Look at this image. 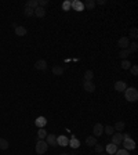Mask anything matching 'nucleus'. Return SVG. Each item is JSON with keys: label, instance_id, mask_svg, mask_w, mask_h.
<instances>
[{"label": "nucleus", "instance_id": "1", "mask_svg": "<svg viewBox=\"0 0 138 155\" xmlns=\"http://www.w3.org/2000/svg\"><path fill=\"white\" fill-rule=\"evenodd\" d=\"M124 97L127 101H130V103H135L138 100V92L135 87H127L126 90H124Z\"/></svg>", "mask_w": 138, "mask_h": 155}, {"label": "nucleus", "instance_id": "2", "mask_svg": "<svg viewBox=\"0 0 138 155\" xmlns=\"http://www.w3.org/2000/svg\"><path fill=\"white\" fill-rule=\"evenodd\" d=\"M47 150H48V145L44 140H39L37 143H36V152H37L39 155H43Z\"/></svg>", "mask_w": 138, "mask_h": 155}, {"label": "nucleus", "instance_id": "3", "mask_svg": "<svg viewBox=\"0 0 138 155\" xmlns=\"http://www.w3.org/2000/svg\"><path fill=\"white\" fill-rule=\"evenodd\" d=\"M122 144L124 145V150H127V151L135 148V141L133 140V139H130V137H129V139H124V140L122 141Z\"/></svg>", "mask_w": 138, "mask_h": 155}, {"label": "nucleus", "instance_id": "4", "mask_svg": "<svg viewBox=\"0 0 138 155\" xmlns=\"http://www.w3.org/2000/svg\"><path fill=\"white\" fill-rule=\"evenodd\" d=\"M117 44H119V47H120L122 50L129 49V44H130V39H129L127 36H123V37H120V39H119Z\"/></svg>", "mask_w": 138, "mask_h": 155}, {"label": "nucleus", "instance_id": "5", "mask_svg": "<svg viewBox=\"0 0 138 155\" xmlns=\"http://www.w3.org/2000/svg\"><path fill=\"white\" fill-rule=\"evenodd\" d=\"M93 133H94V137H99V136L103 133L102 123H95V125H94V127H93Z\"/></svg>", "mask_w": 138, "mask_h": 155}, {"label": "nucleus", "instance_id": "6", "mask_svg": "<svg viewBox=\"0 0 138 155\" xmlns=\"http://www.w3.org/2000/svg\"><path fill=\"white\" fill-rule=\"evenodd\" d=\"M34 68L37 71H46L47 69V61L46 60H37L34 63Z\"/></svg>", "mask_w": 138, "mask_h": 155}, {"label": "nucleus", "instance_id": "7", "mask_svg": "<svg viewBox=\"0 0 138 155\" xmlns=\"http://www.w3.org/2000/svg\"><path fill=\"white\" fill-rule=\"evenodd\" d=\"M122 141H123V134L120 133V132L112 134V144L119 145V144H122Z\"/></svg>", "mask_w": 138, "mask_h": 155}, {"label": "nucleus", "instance_id": "8", "mask_svg": "<svg viewBox=\"0 0 138 155\" xmlns=\"http://www.w3.org/2000/svg\"><path fill=\"white\" fill-rule=\"evenodd\" d=\"M70 8H73L75 11H83L84 10V6H83V1L80 0H75L70 3Z\"/></svg>", "mask_w": 138, "mask_h": 155}, {"label": "nucleus", "instance_id": "9", "mask_svg": "<svg viewBox=\"0 0 138 155\" xmlns=\"http://www.w3.org/2000/svg\"><path fill=\"white\" fill-rule=\"evenodd\" d=\"M44 141L47 143V145L57 147V136H54V134H47V137L44 139Z\"/></svg>", "mask_w": 138, "mask_h": 155}, {"label": "nucleus", "instance_id": "10", "mask_svg": "<svg viewBox=\"0 0 138 155\" xmlns=\"http://www.w3.org/2000/svg\"><path fill=\"white\" fill-rule=\"evenodd\" d=\"M84 90L89 93H93L95 90V83L93 80H84Z\"/></svg>", "mask_w": 138, "mask_h": 155}, {"label": "nucleus", "instance_id": "11", "mask_svg": "<svg viewBox=\"0 0 138 155\" xmlns=\"http://www.w3.org/2000/svg\"><path fill=\"white\" fill-rule=\"evenodd\" d=\"M34 123H36V126L39 127V129H44V126L47 125V119L44 116H37L36 120H34Z\"/></svg>", "mask_w": 138, "mask_h": 155}, {"label": "nucleus", "instance_id": "12", "mask_svg": "<svg viewBox=\"0 0 138 155\" xmlns=\"http://www.w3.org/2000/svg\"><path fill=\"white\" fill-rule=\"evenodd\" d=\"M69 144L68 137L65 136H57V145H61V147H66Z\"/></svg>", "mask_w": 138, "mask_h": 155}, {"label": "nucleus", "instance_id": "13", "mask_svg": "<svg viewBox=\"0 0 138 155\" xmlns=\"http://www.w3.org/2000/svg\"><path fill=\"white\" fill-rule=\"evenodd\" d=\"M126 89H127V85L124 83L123 80H119V82L115 83V90H116V92H124Z\"/></svg>", "mask_w": 138, "mask_h": 155}, {"label": "nucleus", "instance_id": "14", "mask_svg": "<svg viewBox=\"0 0 138 155\" xmlns=\"http://www.w3.org/2000/svg\"><path fill=\"white\" fill-rule=\"evenodd\" d=\"M83 6H84V8L86 10H94L95 8V0H86L84 3H83Z\"/></svg>", "mask_w": 138, "mask_h": 155}, {"label": "nucleus", "instance_id": "15", "mask_svg": "<svg viewBox=\"0 0 138 155\" xmlns=\"http://www.w3.org/2000/svg\"><path fill=\"white\" fill-rule=\"evenodd\" d=\"M64 72H65V68H64V67H60V65H55V67H53V73H54V75H57V76L64 75Z\"/></svg>", "mask_w": 138, "mask_h": 155}, {"label": "nucleus", "instance_id": "16", "mask_svg": "<svg viewBox=\"0 0 138 155\" xmlns=\"http://www.w3.org/2000/svg\"><path fill=\"white\" fill-rule=\"evenodd\" d=\"M105 150H106V152H108V154L113 155L117 151V145H116V144H112V143H110V144H108V145L105 147Z\"/></svg>", "mask_w": 138, "mask_h": 155}, {"label": "nucleus", "instance_id": "17", "mask_svg": "<svg viewBox=\"0 0 138 155\" xmlns=\"http://www.w3.org/2000/svg\"><path fill=\"white\" fill-rule=\"evenodd\" d=\"M33 14L36 15V17H39V18H43V17L46 15V10L41 8V7H36L33 10Z\"/></svg>", "mask_w": 138, "mask_h": 155}, {"label": "nucleus", "instance_id": "18", "mask_svg": "<svg viewBox=\"0 0 138 155\" xmlns=\"http://www.w3.org/2000/svg\"><path fill=\"white\" fill-rule=\"evenodd\" d=\"M68 145H70L72 148H79V147H80V141L77 140L75 136H72V139L69 140V144H68Z\"/></svg>", "mask_w": 138, "mask_h": 155}, {"label": "nucleus", "instance_id": "19", "mask_svg": "<svg viewBox=\"0 0 138 155\" xmlns=\"http://www.w3.org/2000/svg\"><path fill=\"white\" fill-rule=\"evenodd\" d=\"M26 32V28H24V27H15V35L17 36H25Z\"/></svg>", "mask_w": 138, "mask_h": 155}, {"label": "nucleus", "instance_id": "20", "mask_svg": "<svg viewBox=\"0 0 138 155\" xmlns=\"http://www.w3.org/2000/svg\"><path fill=\"white\" fill-rule=\"evenodd\" d=\"M86 144L89 145V147H94L97 144V139L94 137V136H89L87 139H86Z\"/></svg>", "mask_w": 138, "mask_h": 155}, {"label": "nucleus", "instance_id": "21", "mask_svg": "<svg viewBox=\"0 0 138 155\" xmlns=\"http://www.w3.org/2000/svg\"><path fill=\"white\" fill-rule=\"evenodd\" d=\"M25 7H29V8H32V10H34L36 7H39V3H37V0H28Z\"/></svg>", "mask_w": 138, "mask_h": 155}, {"label": "nucleus", "instance_id": "22", "mask_svg": "<svg viewBox=\"0 0 138 155\" xmlns=\"http://www.w3.org/2000/svg\"><path fill=\"white\" fill-rule=\"evenodd\" d=\"M130 37L135 42L137 40V37H138V29L135 28V27H133V28H130Z\"/></svg>", "mask_w": 138, "mask_h": 155}, {"label": "nucleus", "instance_id": "23", "mask_svg": "<svg viewBox=\"0 0 138 155\" xmlns=\"http://www.w3.org/2000/svg\"><path fill=\"white\" fill-rule=\"evenodd\" d=\"M124 126H126V125H124V122L119 120V122H116V123H115L113 129H115V132H122V130L124 129Z\"/></svg>", "mask_w": 138, "mask_h": 155}, {"label": "nucleus", "instance_id": "24", "mask_svg": "<svg viewBox=\"0 0 138 155\" xmlns=\"http://www.w3.org/2000/svg\"><path fill=\"white\" fill-rule=\"evenodd\" d=\"M138 50V43L137 42H131L130 44H129V51H130V54L131 53H135Z\"/></svg>", "mask_w": 138, "mask_h": 155}, {"label": "nucleus", "instance_id": "25", "mask_svg": "<svg viewBox=\"0 0 138 155\" xmlns=\"http://www.w3.org/2000/svg\"><path fill=\"white\" fill-rule=\"evenodd\" d=\"M8 147H10L8 141L6 139H0V150H8Z\"/></svg>", "mask_w": 138, "mask_h": 155}, {"label": "nucleus", "instance_id": "26", "mask_svg": "<svg viewBox=\"0 0 138 155\" xmlns=\"http://www.w3.org/2000/svg\"><path fill=\"white\" fill-rule=\"evenodd\" d=\"M37 137H39V140H44V139L47 137V132H46L44 129H39V132H37Z\"/></svg>", "mask_w": 138, "mask_h": 155}, {"label": "nucleus", "instance_id": "27", "mask_svg": "<svg viewBox=\"0 0 138 155\" xmlns=\"http://www.w3.org/2000/svg\"><path fill=\"white\" fill-rule=\"evenodd\" d=\"M129 56H130V51H129V49H124V50H122V51L119 53V57H120L122 60H126Z\"/></svg>", "mask_w": 138, "mask_h": 155}, {"label": "nucleus", "instance_id": "28", "mask_svg": "<svg viewBox=\"0 0 138 155\" xmlns=\"http://www.w3.org/2000/svg\"><path fill=\"white\" fill-rule=\"evenodd\" d=\"M103 133H106L108 136H112V134L115 133V129H113V126H109L108 125V126L103 127Z\"/></svg>", "mask_w": 138, "mask_h": 155}, {"label": "nucleus", "instance_id": "29", "mask_svg": "<svg viewBox=\"0 0 138 155\" xmlns=\"http://www.w3.org/2000/svg\"><path fill=\"white\" fill-rule=\"evenodd\" d=\"M94 79V72L93 71H86L84 73V80H93Z\"/></svg>", "mask_w": 138, "mask_h": 155}, {"label": "nucleus", "instance_id": "30", "mask_svg": "<svg viewBox=\"0 0 138 155\" xmlns=\"http://www.w3.org/2000/svg\"><path fill=\"white\" fill-rule=\"evenodd\" d=\"M120 67H122L123 69H130V68H131V64H130V61H129V60H123Z\"/></svg>", "mask_w": 138, "mask_h": 155}, {"label": "nucleus", "instance_id": "31", "mask_svg": "<svg viewBox=\"0 0 138 155\" xmlns=\"http://www.w3.org/2000/svg\"><path fill=\"white\" fill-rule=\"evenodd\" d=\"M24 15H25V17H32V15H34L33 10H32V8H29V7H25L24 8Z\"/></svg>", "mask_w": 138, "mask_h": 155}, {"label": "nucleus", "instance_id": "32", "mask_svg": "<svg viewBox=\"0 0 138 155\" xmlns=\"http://www.w3.org/2000/svg\"><path fill=\"white\" fill-rule=\"evenodd\" d=\"M70 3H72V1H69V0L64 1V3H62V10H64V11H69V10H70Z\"/></svg>", "mask_w": 138, "mask_h": 155}, {"label": "nucleus", "instance_id": "33", "mask_svg": "<svg viewBox=\"0 0 138 155\" xmlns=\"http://www.w3.org/2000/svg\"><path fill=\"white\" fill-rule=\"evenodd\" d=\"M94 147H95V151L98 152V154H102L103 150H105V147H103V145H101V144H98V143H97Z\"/></svg>", "mask_w": 138, "mask_h": 155}, {"label": "nucleus", "instance_id": "34", "mask_svg": "<svg viewBox=\"0 0 138 155\" xmlns=\"http://www.w3.org/2000/svg\"><path fill=\"white\" fill-rule=\"evenodd\" d=\"M37 3H39V7L44 8L48 4V0H37Z\"/></svg>", "mask_w": 138, "mask_h": 155}, {"label": "nucleus", "instance_id": "35", "mask_svg": "<svg viewBox=\"0 0 138 155\" xmlns=\"http://www.w3.org/2000/svg\"><path fill=\"white\" fill-rule=\"evenodd\" d=\"M115 155H130V154H129L127 150H117L116 152H115Z\"/></svg>", "mask_w": 138, "mask_h": 155}, {"label": "nucleus", "instance_id": "36", "mask_svg": "<svg viewBox=\"0 0 138 155\" xmlns=\"http://www.w3.org/2000/svg\"><path fill=\"white\" fill-rule=\"evenodd\" d=\"M131 73H133L134 76H137L138 75V67L137 65H131Z\"/></svg>", "mask_w": 138, "mask_h": 155}, {"label": "nucleus", "instance_id": "37", "mask_svg": "<svg viewBox=\"0 0 138 155\" xmlns=\"http://www.w3.org/2000/svg\"><path fill=\"white\" fill-rule=\"evenodd\" d=\"M103 3H105L103 0H98V1H95V4H103Z\"/></svg>", "mask_w": 138, "mask_h": 155}, {"label": "nucleus", "instance_id": "38", "mask_svg": "<svg viewBox=\"0 0 138 155\" xmlns=\"http://www.w3.org/2000/svg\"><path fill=\"white\" fill-rule=\"evenodd\" d=\"M60 155H70V154H66V152H64V154H60Z\"/></svg>", "mask_w": 138, "mask_h": 155}, {"label": "nucleus", "instance_id": "39", "mask_svg": "<svg viewBox=\"0 0 138 155\" xmlns=\"http://www.w3.org/2000/svg\"><path fill=\"white\" fill-rule=\"evenodd\" d=\"M99 155H105V154H99Z\"/></svg>", "mask_w": 138, "mask_h": 155}]
</instances>
